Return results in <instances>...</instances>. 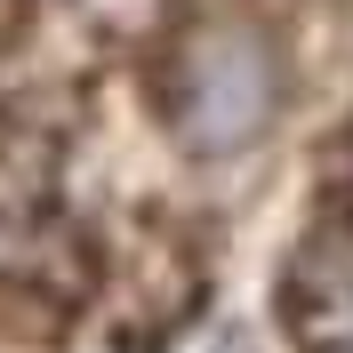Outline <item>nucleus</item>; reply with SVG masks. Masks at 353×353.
<instances>
[{"label": "nucleus", "instance_id": "obj_1", "mask_svg": "<svg viewBox=\"0 0 353 353\" xmlns=\"http://www.w3.org/2000/svg\"><path fill=\"white\" fill-rule=\"evenodd\" d=\"M265 112V65L249 41H225L209 48V65H201V137L209 145H233V137L257 129Z\"/></svg>", "mask_w": 353, "mask_h": 353}]
</instances>
